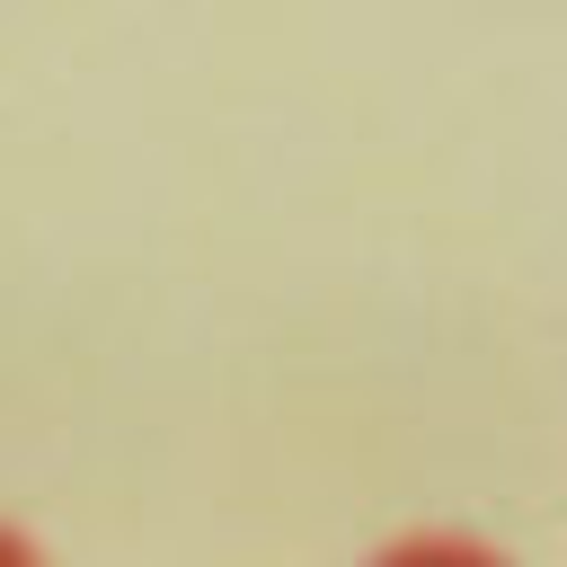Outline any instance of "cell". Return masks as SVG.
I'll list each match as a JSON object with an SVG mask.
<instances>
[{
  "mask_svg": "<svg viewBox=\"0 0 567 567\" xmlns=\"http://www.w3.org/2000/svg\"><path fill=\"white\" fill-rule=\"evenodd\" d=\"M372 567H496V558L470 549V540H408V549H390V558H372Z\"/></svg>",
  "mask_w": 567,
  "mask_h": 567,
  "instance_id": "1",
  "label": "cell"
},
{
  "mask_svg": "<svg viewBox=\"0 0 567 567\" xmlns=\"http://www.w3.org/2000/svg\"><path fill=\"white\" fill-rule=\"evenodd\" d=\"M0 567H35V558H27V549H18L9 532H0Z\"/></svg>",
  "mask_w": 567,
  "mask_h": 567,
  "instance_id": "2",
  "label": "cell"
}]
</instances>
